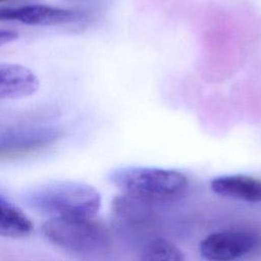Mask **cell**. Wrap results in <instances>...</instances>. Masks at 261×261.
I'll list each match as a JSON object with an SVG mask.
<instances>
[{
  "mask_svg": "<svg viewBox=\"0 0 261 261\" xmlns=\"http://www.w3.org/2000/svg\"><path fill=\"white\" fill-rule=\"evenodd\" d=\"M108 178L122 195L144 204L176 201L189 189L187 176L175 169L124 166L112 170Z\"/></svg>",
  "mask_w": 261,
  "mask_h": 261,
  "instance_id": "6da1fadb",
  "label": "cell"
},
{
  "mask_svg": "<svg viewBox=\"0 0 261 261\" xmlns=\"http://www.w3.org/2000/svg\"><path fill=\"white\" fill-rule=\"evenodd\" d=\"M210 188L221 197L250 203L261 202V179L249 175H219L211 179Z\"/></svg>",
  "mask_w": 261,
  "mask_h": 261,
  "instance_id": "ba28073f",
  "label": "cell"
},
{
  "mask_svg": "<svg viewBox=\"0 0 261 261\" xmlns=\"http://www.w3.org/2000/svg\"><path fill=\"white\" fill-rule=\"evenodd\" d=\"M140 259L144 261H181L185 256L173 243L157 238L145 244L141 250Z\"/></svg>",
  "mask_w": 261,
  "mask_h": 261,
  "instance_id": "30bf717a",
  "label": "cell"
},
{
  "mask_svg": "<svg viewBox=\"0 0 261 261\" xmlns=\"http://www.w3.org/2000/svg\"><path fill=\"white\" fill-rule=\"evenodd\" d=\"M93 16L84 10L64 9L48 5L0 7V21L14 20L30 25H59L88 22Z\"/></svg>",
  "mask_w": 261,
  "mask_h": 261,
  "instance_id": "5b68a950",
  "label": "cell"
},
{
  "mask_svg": "<svg viewBox=\"0 0 261 261\" xmlns=\"http://www.w3.org/2000/svg\"><path fill=\"white\" fill-rule=\"evenodd\" d=\"M60 130L54 126L37 125L0 132V156L34 151L55 142Z\"/></svg>",
  "mask_w": 261,
  "mask_h": 261,
  "instance_id": "8992f818",
  "label": "cell"
},
{
  "mask_svg": "<svg viewBox=\"0 0 261 261\" xmlns=\"http://www.w3.org/2000/svg\"><path fill=\"white\" fill-rule=\"evenodd\" d=\"M3 1H7V0H0V2H3Z\"/></svg>",
  "mask_w": 261,
  "mask_h": 261,
  "instance_id": "7c38bea8",
  "label": "cell"
},
{
  "mask_svg": "<svg viewBox=\"0 0 261 261\" xmlns=\"http://www.w3.org/2000/svg\"><path fill=\"white\" fill-rule=\"evenodd\" d=\"M27 206L51 217H95L101 206L100 193L74 180L43 184L25 193Z\"/></svg>",
  "mask_w": 261,
  "mask_h": 261,
  "instance_id": "7a4b0ae2",
  "label": "cell"
},
{
  "mask_svg": "<svg viewBox=\"0 0 261 261\" xmlns=\"http://www.w3.org/2000/svg\"><path fill=\"white\" fill-rule=\"evenodd\" d=\"M42 232L53 245L83 255L103 253L111 246L108 228L95 217H52Z\"/></svg>",
  "mask_w": 261,
  "mask_h": 261,
  "instance_id": "3957f363",
  "label": "cell"
},
{
  "mask_svg": "<svg viewBox=\"0 0 261 261\" xmlns=\"http://www.w3.org/2000/svg\"><path fill=\"white\" fill-rule=\"evenodd\" d=\"M259 241V236L251 230H222L203 239L199 252L203 258L211 261L234 260L252 252Z\"/></svg>",
  "mask_w": 261,
  "mask_h": 261,
  "instance_id": "277c9868",
  "label": "cell"
},
{
  "mask_svg": "<svg viewBox=\"0 0 261 261\" xmlns=\"http://www.w3.org/2000/svg\"><path fill=\"white\" fill-rule=\"evenodd\" d=\"M31 219L17 206L0 196V236L23 238L33 231Z\"/></svg>",
  "mask_w": 261,
  "mask_h": 261,
  "instance_id": "9c48e42d",
  "label": "cell"
},
{
  "mask_svg": "<svg viewBox=\"0 0 261 261\" xmlns=\"http://www.w3.org/2000/svg\"><path fill=\"white\" fill-rule=\"evenodd\" d=\"M39 79L30 68L14 63H0V100L28 97L39 89Z\"/></svg>",
  "mask_w": 261,
  "mask_h": 261,
  "instance_id": "52a82bcc",
  "label": "cell"
},
{
  "mask_svg": "<svg viewBox=\"0 0 261 261\" xmlns=\"http://www.w3.org/2000/svg\"><path fill=\"white\" fill-rule=\"evenodd\" d=\"M17 33L8 30H0V47L17 39Z\"/></svg>",
  "mask_w": 261,
  "mask_h": 261,
  "instance_id": "8fae6325",
  "label": "cell"
}]
</instances>
